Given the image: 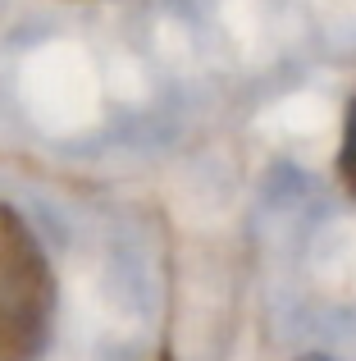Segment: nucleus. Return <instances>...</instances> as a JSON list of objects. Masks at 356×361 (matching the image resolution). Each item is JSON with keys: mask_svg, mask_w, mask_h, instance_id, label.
<instances>
[{"mask_svg": "<svg viewBox=\"0 0 356 361\" xmlns=\"http://www.w3.org/2000/svg\"><path fill=\"white\" fill-rule=\"evenodd\" d=\"M55 320V274L37 233L0 202V361H37Z\"/></svg>", "mask_w": 356, "mask_h": 361, "instance_id": "1", "label": "nucleus"}, {"mask_svg": "<svg viewBox=\"0 0 356 361\" xmlns=\"http://www.w3.org/2000/svg\"><path fill=\"white\" fill-rule=\"evenodd\" d=\"M338 178L348 183V192L356 197V97L348 106V123H343V147H338Z\"/></svg>", "mask_w": 356, "mask_h": 361, "instance_id": "2", "label": "nucleus"}]
</instances>
